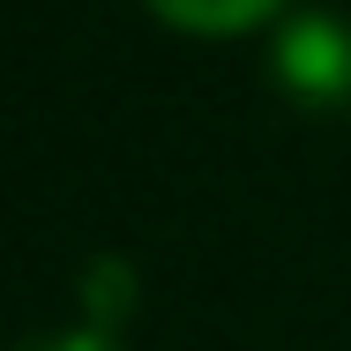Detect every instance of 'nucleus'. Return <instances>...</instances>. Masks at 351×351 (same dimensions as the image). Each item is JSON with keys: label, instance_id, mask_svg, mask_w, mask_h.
I'll use <instances>...</instances> for the list:
<instances>
[{"label": "nucleus", "instance_id": "f257e3e1", "mask_svg": "<svg viewBox=\"0 0 351 351\" xmlns=\"http://www.w3.org/2000/svg\"><path fill=\"white\" fill-rule=\"evenodd\" d=\"M269 82L299 112H351V15L291 8L269 30Z\"/></svg>", "mask_w": 351, "mask_h": 351}, {"label": "nucleus", "instance_id": "7ed1b4c3", "mask_svg": "<svg viewBox=\"0 0 351 351\" xmlns=\"http://www.w3.org/2000/svg\"><path fill=\"white\" fill-rule=\"evenodd\" d=\"M142 284H135V262H120V254H97L90 269H82V322L90 329H128V314H135Z\"/></svg>", "mask_w": 351, "mask_h": 351}, {"label": "nucleus", "instance_id": "20e7f679", "mask_svg": "<svg viewBox=\"0 0 351 351\" xmlns=\"http://www.w3.org/2000/svg\"><path fill=\"white\" fill-rule=\"evenodd\" d=\"M23 351H128L112 329H90V322H75V329H53V337H30Z\"/></svg>", "mask_w": 351, "mask_h": 351}, {"label": "nucleus", "instance_id": "f03ea898", "mask_svg": "<svg viewBox=\"0 0 351 351\" xmlns=\"http://www.w3.org/2000/svg\"><path fill=\"white\" fill-rule=\"evenodd\" d=\"M165 30L180 38H202V45H224V38H254V30H277L291 15V0H142Z\"/></svg>", "mask_w": 351, "mask_h": 351}]
</instances>
